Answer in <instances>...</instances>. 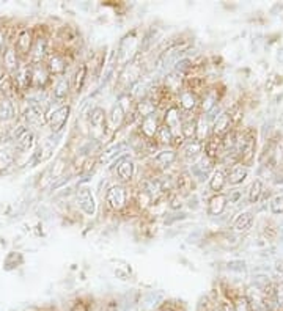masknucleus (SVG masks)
<instances>
[{
  "label": "nucleus",
  "instance_id": "nucleus-24",
  "mask_svg": "<svg viewBox=\"0 0 283 311\" xmlns=\"http://www.w3.org/2000/svg\"><path fill=\"white\" fill-rule=\"evenodd\" d=\"M176 159H178V154H176L175 150H164V151H159L154 156L153 162L156 163V167H159V168H167V167L172 165V163Z\"/></svg>",
  "mask_w": 283,
  "mask_h": 311
},
{
  "label": "nucleus",
  "instance_id": "nucleus-28",
  "mask_svg": "<svg viewBox=\"0 0 283 311\" xmlns=\"http://www.w3.org/2000/svg\"><path fill=\"white\" fill-rule=\"evenodd\" d=\"M198 117V115H197ZM197 117H187L184 121H182L181 126V137L191 142L195 140V134H197Z\"/></svg>",
  "mask_w": 283,
  "mask_h": 311
},
{
  "label": "nucleus",
  "instance_id": "nucleus-6",
  "mask_svg": "<svg viewBox=\"0 0 283 311\" xmlns=\"http://www.w3.org/2000/svg\"><path fill=\"white\" fill-rule=\"evenodd\" d=\"M13 142H14L16 150L25 153L35 146V135H33V132L27 126H19L18 129H14V132H13Z\"/></svg>",
  "mask_w": 283,
  "mask_h": 311
},
{
  "label": "nucleus",
  "instance_id": "nucleus-41",
  "mask_svg": "<svg viewBox=\"0 0 283 311\" xmlns=\"http://www.w3.org/2000/svg\"><path fill=\"white\" fill-rule=\"evenodd\" d=\"M277 272H278L280 277L283 278V261H278V263H277Z\"/></svg>",
  "mask_w": 283,
  "mask_h": 311
},
{
  "label": "nucleus",
  "instance_id": "nucleus-13",
  "mask_svg": "<svg viewBox=\"0 0 283 311\" xmlns=\"http://www.w3.org/2000/svg\"><path fill=\"white\" fill-rule=\"evenodd\" d=\"M2 61H4V68H5L8 76H13L21 66V64H19V55H18V52H16V49L13 46L5 49V52L2 55Z\"/></svg>",
  "mask_w": 283,
  "mask_h": 311
},
{
  "label": "nucleus",
  "instance_id": "nucleus-27",
  "mask_svg": "<svg viewBox=\"0 0 283 311\" xmlns=\"http://www.w3.org/2000/svg\"><path fill=\"white\" fill-rule=\"evenodd\" d=\"M106 121H107V115L103 107H95L90 113V126H93L95 129H99L101 132L106 130Z\"/></svg>",
  "mask_w": 283,
  "mask_h": 311
},
{
  "label": "nucleus",
  "instance_id": "nucleus-40",
  "mask_svg": "<svg viewBox=\"0 0 283 311\" xmlns=\"http://www.w3.org/2000/svg\"><path fill=\"white\" fill-rule=\"evenodd\" d=\"M5 43H7V33L4 28H0V55L5 52Z\"/></svg>",
  "mask_w": 283,
  "mask_h": 311
},
{
  "label": "nucleus",
  "instance_id": "nucleus-9",
  "mask_svg": "<svg viewBox=\"0 0 283 311\" xmlns=\"http://www.w3.org/2000/svg\"><path fill=\"white\" fill-rule=\"evenodd\" d=\"M76 198H77V204H79L80 211L84 212L85 216H95L96 201H95V196L88 187H80L77 190Z\"/></svg>",
  "mask_w": 283,
  "mask_h": 311
},
{
  "label": "nucleus",
  "instance_id": "nucleus-16",
  "mask_svg": "<svg viewBox=\"0 0 283 311\" xmlns=\"http://www.w3.org/2000/svg\"><path fill=\"white\" fill-rule=\"evenodd\" d=\"M247 175H248L247 167L241 165V163H235V165H231L227 170V183H230L231 186H238L245 181Z\"/></svg>",
  "mask_w": 283,
  "mask_h": 311
},
{
  "label": "nucleus",
  "instance_id": "nucleus-38",
  "mask_svg": "<svg viewBox=\"0 0 283 311\" xmlns=\"http://www.w3.org/2000/svg\"><path fill=\"white\" fill-rule=\"evenodd\" d=\"M271 211L274 214H283V195H277L271 200Z\"/></svg>",
  "mask_w": 283,
  "mask_h": 311
},
{
  "label": "nucleus",
  "instance_id": "nucleus-17",
  "mask_svg": "<svg viewBox=\"0 0 283 311\" xmlns=\"http://www.w3.org/2000/svg\"><path fill=\"white\" fill-rule=\"evenodd\" d=\"M71 91V80L66 77V76H61L58 77V80L55 82V85H54V90H52V96H54V99L55 101H65L66 97H68Z\"/></svg>",
  "mask_w": 283,
  "mask_h": 311
},
{
  "label": "nucleus",
  "instance_id": "nucleus-8",
  "mask_svg": "<svg viewBox=\"0 0 283 311\" xmlns=\"http://www.w3.org/2000/svg\"><path fill=\"white\" fill-rule=\"evenodd\" d=\"M30 79H32L33 88L46 87L49 79H51V73H49V70H47V64H44V63L30 64Z\"/></svg>",
  "mask_w": 283,
  "mask_h": 311
},
{
  "label": "nucleus",
  "instance_id": "nucleus-22",
  "mask_svg": "<svg viewBox=\"0 0 283 311\" xmlns=\"http://www.w3.org/2000/svg\"><path fill=\"white\" fill-rule=\"evenodd\" d=\"M233 129V124L230 121V117H228V113H222V115L215 120L214 126H212V134L211 135H215V137H224L227 132H230V130Z\"/></svg>",
  "mask_w": 283,
  "mask_h": 311
},
{
  "label": "nucleus",
  "instance_id": "nucleus-23",
  "mask_svg": "<svg viewBox=\"0 0 283 311\" xmlns=\"http://www.w3.org/2000/svg\"><path fill=\"white\" fill-rule=\"evenodd\" d=\"M87 74H88V66L87 64H80V66L76 70L73 79H71V90L74 93H80L82 88H84V84L87 80Z\"/></svg>",
  "mask_w": 283,
  "mask_h": 311
},
{
  "label": "nucleus",
  "instance_id": "nucleus-26",
  "mask_svg": "<svg viewBox=\"0 0 283 311\" xmlns=\"http://www.w3.org/2000/svg\"><path fill=\"white\" fill-rule=\"evenodd\" d=\"M227 184V171L225 170H214L209 178V189L214 193H221Z\"/></svg>",
  "mask_w": 283,
  "mask_h": 311
},
{
  "label": "nucleus",
  "instance_id": "nucleus-5",
  "mask_svg": "<svg viewBox=\"0 0 283 311\" xmlns=\"http://www.w3.org/2000/svg\"><path fill=\"white\" fill-rule=\"evenodd\" d=\"M70 113H71L70 106H60L55 110L46 113V123L49 124L52 132L57 134L65 127L66 121H68V118H70Z\"/></svg>",
  "mask_w": 283,
  "mask_h": 311
},
{
  "label": "nucleus",
  "instance_id": "nucleus-3",
  "mask_svg": "<svg viewBox=\"0 0 283 311\" xmlns=\"http://www.w3.org/2000/svg\"><path fill=\"white\" fill-rule=\"evenodd\" d=\"M181 110L176 104L170 106L164 113V126H167L172 134L175 135V140L182 142L184 139L181 137V126H182V115H181Z\"/></svg>",
  "mask_w": 283,
  "mask_h": 311
},
{
  "label": "nucleus",
  "instance_id": "nucleus-20",
  "mask_svg": "<svg viewBox=\"0 0 283 311\" xmlns=\"http://www.w3.org/2000/svg\"><path fill=\"white\" fill-rule=\"evenodd\" d=\"M46 52H47V41L46 38H35V43H33V47H32V52H30V60H32V64L35 63H43L44 57H46Z\"/></svg>",
  "mask_w": 283,
  "mask_h": 311
},
{
  "label": "nucleus",
  "instance_id": "nucleus-1",
  "mask_svg": "<svg viewBox=\"0 0 283 311\" xmlns=\"http://www.w3.org/2000/svg\"><path fill=\"white\" fill-rule=\"evenodd\" d=\"M255 146H257V132L248 127L244 132L239 135V142H238V163L247 167L254 162L255 157Z\"/></svg>",
  "mask_w": 283,
  "mask_h": 311
},
{
  "label": "nucleus",
  "instance_id": "nucleus-7",
  "mask_svg": "<svg viewBox=\"0 0 283 311\" xmlns=\"http://www.w3.org/2000/svg\"><path fill=\"white\" fill-rule=\"evenodd\" d=\"M161 127V121L156 113H151L145 118L140 120V126H139V134L146 140V142H153L159 132Z\"/></svg>",
  "mask_w": 283,
  "mask_h": 311
},
{
  "label": "nucleus",
  "instance_id": "nucleus-29",
  "mask_svg": "<svg viewBox=\"0 0 283 311\" xmlns=\"http://www.w3.org/2000/svg\"><path fill=\"white\" fill-rule=\"evenodd\" d=\"M16 153L14 148H2L0 150V173L10 170L14 165Z\"/></svg>",
  "mask_w": 283,
  "mask_h": 311
},
{
  "label": "nucleus",
  "instance_id": "nucleus-31",
  "mask_svg": "<svg viewBox=\"0 0 283 311\" xmlns=\"http://www.w3.org/2000/svg\"><path fill=\"white\" fill-rule=\"evenodd\" d=\"M209 137V129H208V123L205 120V115H198L197 117V134H195V140L200 143H205Z\"/></svg>",
  "mask_w": 283,
  "mask_h": 311
},
{
  "label": "nucleus",
  "instance_id": "nucleus-12",
  "mask_svg": "<svg viewBox=\"0 0 283 311\" xmlns=\"http://www.w3.org/2000/svg\"><path fill=\"white\" fill-rule=\"evenodd\" d=\"M178 101H179V110L184 112V113H191L194 110H197V107L200 106V97L197 94H194L192 91H189L187 88H182L179 91L178 96Z\"/></svg>",
  "mask_w": 283,
  "mask_h": 311
},
{
  "label": "nucleus",
  "instance_id": "nucleus-35",
  "mask_svg": "<svg viewBox=\"0 0 283 311\" xmlns=\"http://www.w3.org/2000/svg\"><path fill=\"white\" fill-rule=\"evenodd\" d=\"M263 190H264V187H263L261 179H255L250 186V189H248V203H258V200L263 195Z\"/></svg>",
  "mask_w": 283,
  "mask_h": 311
},
{
  "label": "nucleus",
  "instance_id": "nucleus-30",
  "mask_svg": "<svg viewBox=\"0 0 283 311\" xmlns=\"http://www.w3.org/2000/svg\"><path fill=\"white\" fill-rule=\"evenodd\" d=\"M124 120H126V112H124V109H123L120 104L113 106V109H112V112H110V115H109V121H110L112 127H113V129H120V127L123 126Z\"/></svg>",
  "mask_w": 283,
  "mask_h": 311
},
{
  "label": "nucleus",
  "instance_id": "nucleus-37",
  "mask_svg": "<svg viewBox=\"0 0 283 311\" xmlns=\"http://www.w3.org/2000/svg\"><path fill=\"white\" fill-rule=\"evenodd\" d=\"M228 117H230V121H231V124H233V127H238L239 126V123H241V120H242V107H241V104H235L233 106L228 112Z\"/></svg>",
  "mask_w": 283,
  "mask_h": 311
},
{
  "label": "nucleus",
  "instance_id": "nucleus-11",
  "mask_svg": "<svg viewBox=\"0 0 283 311\" xmlns=\"http://www.w3.org/2000/svg\"><path fill=\"white\" fill-rule=\"evenodd\" d=\"M47 70H49V73H51V76L61 77V76H65L66 70H68V60H66V57L63 54L55 52L47 60Z\"/></svg>",
  "mask_w": 283,
  "mask_h": 311
},
{
  "label": "nucleus",
  "instance_id": "nucleus-18",
  "mask_svg": "<svg viewBox=\"0 0 283 311\" xmlns=\"http://www.w3.org/2000/svg\"><path fill=\"white\" fill-rule=\"evenodd\" d=\"M194 189V178L189 171H181L176 176V195H189Z\"/></svg>",
  "mask_w": 283,
  "mask_h": 311
},
{
  "label": "nucleus",
  "instance_id": "nucleus-33",
  "mask_svg": "<svg viewBox=\"0 0 283 311\" xmlns=\"http://www.w3.org/2000/svg\"><path fill=\"white\" fill-rule=\"evenodd\" d=\"M151 113H156V106L151 99H143L137 104V110H136V115L145 118Z\"/></svg>",
  "mask_w": 283,
  "mask_h": 311
},
{
  "label": "nucleus",
  "instance_id": "nucleus-4",
  "mask_svg": "<svg viewBox=\"0 0 283 311\" xmlns=\"http://www.w3.org/2000/svg\"><path fill=\"white\" fill-rule=\"evenodd\" d=\"M33 43H35V37H33V31L28 30V28H22L18 31V35H16V40H14V49L16 52H18L19 58L25 60L30 57V52H32V47H33Z\"/></svg>",
  "mask_w": 283,
  "mask_h": 311
},
{
  "label": "nucleus",
  "instance_id": "nucleus-19",
  "mask_svg": "<svg viewBox=\"0 0 283 311\" xmlns=\"http://www.w3.org/2000/svg\"><path fill=\"white\" fill-rule=\"evenodd\" d=\"M16 117V106L13 99L0 94V123L11 121Z\"/></svg>",
  "mask_w": 283,
  "mask_h": 311
},
{
  "label": "nucleus",
  "instance_id": "nucleus-39",
  "mask_svg": "<svg viewBox=\"0 0 283 311\" xmlns=\"http://www.w3.org/2000/svg\"><path fill=\"white\" fill-rule=\"evenodd\" d=\"M274 296H275V302H277V306L280 309H283V282H277L275 283V288H274Z\"/></svg>",
  "mask_w": 283,
  "mask_h": 311
},
{
  "label": "nucleus",
  "instance_id": "nucleus-25",
  "mask_svg": "<svg viewBox=\"0 0 283 311\" xmlns=\"http://www.w3.org/2000/svg\"><path fill=\"white\" fill-rule=\"evenodd\" d=\"M217 101H219L217 90H206V93L202 96V102H200V110H202L200 115L211 112L215 106H217Z\"/></svg>",
  "mask_w": 283,
  "mask_h": 311
},
{
  "label": "nucleus",
  "instance_id": "nucleus-2",
  "mask_svg": "<svg viewBox=\"0 0 283 311\" xmlns=\"http://www.w3.org/2000/svg\"><path fill=\"white\" fill-rule=\"evenodd\" d=\"M106 204L112 211H123L129 204V190L123 184L112 186L106 193Z\"/></svg>",
  "mask_w": 283,
  "mask_h": 311
},
{
  "label": "nucleus",
  "instance_id": "nucleus-21",
  "mask_svg": "<svg viewBox=\"0 0 283 311\" xmlns=\"http://www.w3.org/2000/svg\"><path fill=\"white\" fill-rule=\"evenodd\" d=\"M252 223H254V214L250 211H245V212H241V214L235 219L231 228L238 233H245L252 228Z\"/></svg>",
  "mask_w": 283,
  "mask_h": 311
},
{
  "label": "nucleus",
  "instance_id": "nucleus-36",
  "mask_svg": "<svg viewBox=\"0 0 283 311\" xmlns=\"http://www.w3.org/2000/svg\"><path fill=\"white\" fill-rule=\"evenodd\" d=\"M154 140H158V142H159V143H162V145H173L175 135L172 134V130H170L167 126L161 124V127H159V132H158V135H156V139H154Z\"/></svg>",
  "mask_w": 283,
  "mask_h": 311
},
{
  "label": "nucleus",
  "instance_id": "nucleus-10",
  "mask_svg": "<svg viewBox=\"0 0 283 311\" xmlns=\"http://www.w3.org/2000/svg\"><path fill=\"white\" fill-rule=\"evenodd\" d=\"M136 175V163L129 157H121L116 162V176L121 183H129Z\"/></svg>",
  "mask_w": 283,
  "mask_h": 311
},
{
  "label": "nucleus",
  "instance_id": "nucleus-34",
  "mask_svg": "<svg viewBox=\"0 0 283 311\" xmlns=\"http://www.w3.org/2000/svg\"><path fill=\"white\" fill-rule=\"evenodd\" d=\"M58 40H60L66 47H70L71 44H74V43L79 40V38H77V31H76L74 28H71V27H65V28H61V31H60Z\"/></svg>",
  "mask_w": 283,
  "mask_h": 311
},
{
  "label": "nucleus",
  "instance_id": "nucleus-32",
  "mask_svg": "<svg viewBox=\"0 0 283 311\" xmlns=\"http://www.w3.org/2000/svg\"><path fill=\"white\" fill-rule=\"evenodd\" d=\"M200 153H203V143H200L197 140H191L184 145L182 148V154L187 159H195Z\"/></svg>",
  "mask_w": 283,
  "mask_h": 311
},
{
  "label": "nucleus",
  "instance_id": "nucleus-15",
  "mask_svg": "<svg viewBox=\"0 0 283 311\" xmlns=\"http://www.w3.org/2000/svg\"><path fill=\"white\" fill-rule=\"evenodd\" d=\"M228 198H227V195L224 193H214L209 201H208V214L215 217V216H221L224 214V211L227 209V203Z\"/></svg>",
  "mask_w": 283,
  "mask_h": 311
},
{
  "label": "nucleus",
  "instance_id": "nucleus-14",
  "mask_svg": "<svg viewBox=\"0 0 283 311\" xmlns=\"http://www.w3.org/2000/svg\"><path fill=\"white\" fill-rule=\"evenodd\" d=\"M222 139L215 137V135H209L208 140L203 143V156H206L211 160H217V157L222 153Z\"/></svg>",
  "mask_w": 283,
  "mask_h": 311
}]
</instances>
